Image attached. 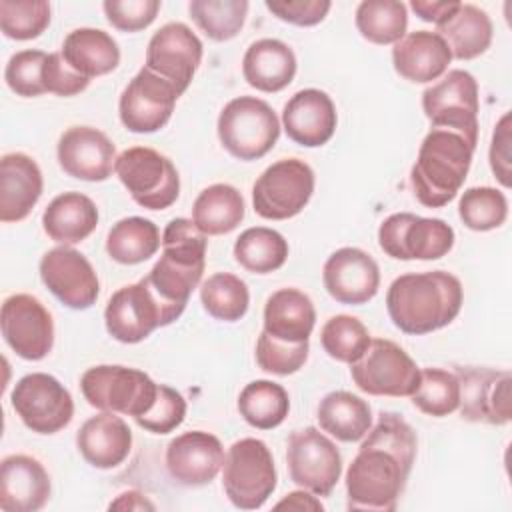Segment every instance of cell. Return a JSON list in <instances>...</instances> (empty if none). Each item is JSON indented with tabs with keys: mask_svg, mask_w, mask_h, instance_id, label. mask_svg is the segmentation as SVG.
Here are the masks:
<instances>
[{
	"mask_svg": "<svg viewBox=\"0 0 512 512\" xmlns=\"http://www.w3.org/2000/svg\"><path fill=\"white\" fill-rule=\"evenodd\" d=\"M416 432L396 412H382L346 470L348 510H396L416 458Z\"/></svg>",
	"mask_w": 512,
	"mask_h": 512,
	"instance_id": "1",
	"label": "cell"
},
{
	"mask_svg": "<svg viewBox=\"0 0 512 512\" xmlns=\"http://www.w3.org/2000/svg\"><path fill=\"white\" fill-rule=\"evenodd\" d=\"M462 302L460 280L444 270L402 274L386 292V310L392 324L412 336L448 326L460 314Z\"/></svg>",
	"mask_w": 512,
	"mask_h": 512,
	"instance_id": "2",
	"label": "cell"
},
{
	"mask_svg": "<svg viewBox=\"0 0 512 512\" xmlns=\"http://www.w3.org/2000/svg\"><path fill=\"white\" fill-rule=\"evenodd\" d=\"M474 150L460 134L432 128L424 136L410 170L416 200L428 208H442L454 200L464 186Z\"/></svg>",
	"mask_w": 512,
	"mask_h": 512,
	"instance_id": "3",
	"label": "cell"
},
{
	"mask_svg": "<svg viewBox=\"0 0 512 512\" xmlns=\"http://www.w3.org/2000/svg\"><path fill=\"white\" fill-rule=\"evenodd\" d=\"M206 248L208 236L190 218H174L164 228L162 254L144 278L164 302L184 310L202 280Z\"/></svg>",
	"mask_w": 512,
	"mask_h": 512,
	"instance_id": "4",
	"label": "cell"
},
{
	"mask_svg": "<svg viewBox=\"0 0 512 512\" xmlns=\"http://www.w3.org/2000/svg\"><path fill=\"white\" fill-rule=\"evenodd\" d=\"M216 130L230 156L250 162L274 148L280 136V120L268 102L256 96H238L220 110Z\"/></svg>",
	"mask_w": 512,
	"mask_h": 512,
	"instance_id": "5",
	"label": "cell"
},
{
	"mask_svg": "<svg viewBox=\"0 0 512 512\" xmlns=\"http://www.w3.org/2000/svg\"><path fill=\"white\" fill-rule=\"evenodd\" d=\"M184 310L164 302L146 278L118 288L104 310L108 334L122 344L146 340L156 328L168 326L180 318Z\"/></svg>",
	"mask_w": 512,
	"mask_h": 512,
	"instance_id": "6",
	"label": "cell"
},
{
	"mask_svg": "<svg viewBox=\"0 0 512 512\" xmlns=\"http://www.w3.org/2000/svg\"><path fill=\"white\" fill-rule=\"evenodd\" d=\"M276 466L270 448L258 438L236 440L222 464V488L240 510H256L276 490Z\"/></svg>",
	"mask_w": 512,
	"mask_h": 512,
	"instance_id": "7",
	"label": "cell"
},
{
	"mask_svg": "<svg viewBox=\"0 0 512 512\" xmlns=\"http://www.w3.org/2000/svg\"><path fill=\"white\" fill-rule=\"evenodd\" d=\"M80 390L86 402L100 412L138 418L152 406L158 384L138 368L100 364L82 374Z\"/></svg>",
	"mask_w": 512,
	"mask_h": 512,
	"instance_id": "8",
	"label": "cell"
},
{
	"mask_svg": "<svg viewBox=\"0 0 512 512\" xmlns=\"http://www.w3.org/2000/svg\"><path fill=\"white\" fill-rule=\"evenodd\" d=\"M114 172L132 200L148 210H164L178 200L180 176L172 160L148 146H132L118 154Z\"/></svg>",
	"mask_w": 512,
	"mask_h": 512,
	"instance_id": "9",
	"label": "cell"
},
{
	"mask_svg": "<svg viewBox=\"0 0 512 512\" xmlns=\"http://www.w3.org/2000/svg\"><path fill=\"white\" fill-rule=\"evenodd\" d=\"M422 110L432 128L460 134L470 146L478 144V82L466 70H448L442 80L422 92Z\"/></svg>",
	"mask_w": 512,
	"mask_h": 512,
	"instance_id": "10",
	"label": "cell"
},
{
	"mask_svg": "<svg viewBox=\"0 0 512 512\" xmlns=\"http://www.w3.org/2000/svg\"><path fill=\"white\" fill-rule=\"evenodd\" d=\"M314 194V170L300 158L270 164L252 186V206L260 218L288 220L300 214Z\"/></svg>",
	"mask_w": 512,
	"mask_h": 512,
	"instance_id": "11",
	"label": "cell"
},
{
	"mask_svg": "<svg viewBox=\"0 0 512 512\" xmlns=\"http://www.w3.org/2000/svg\"><path fill=\"white\" fill-rule=\"evenodd\" d=\"M354 384L370 396H412L420 384V368L392 340L374 338L366 352L350 364Z\"/></svg>",
	"mask_w": 512,
	"mask_h": 512,
	"instance_id": "12",
	"label": "cell"
},
{
	"mask_svg": "<svg viewBox=\"0 0 512 512\" xmlns=\"http://www.w3.org/2000/svg\"><path fill=\"white\" fill-rule=\"evenodd\" d=\"M454 240L448 222L412 212L390 214L378 228V244L394 260H438L452 250Z\"/></svg>",
	"mask_w": 512,
	"mask_h": 512,
	"instance_id": "13",
	"label": "cell"
},
{
	"mask_svg": "<svg viewBox=\"0 0 512 512\" xmlns=\"http://www.w3.org/2000/svg\"><path fill=\"white\" fill-rule=\"evenodd\" d=\"M18 418L36 434H56L74 416V400L68 388L46 372L22 376L10 394Z\"/></svg>",
	"mask_w": 512,
	"mask_h": 512,
	"instance_id": "14",
	"label": "cell"
},
{
	"mask_svg": "<svg viewBox=\"0 0 512 512\" xmlns=\"http://www.w3.org/2000/svg\"><path fill=\"white\" fill-rule=\"evenodd\" d=\"M286 464L290 480L316 496H328L342 474L340 450L314 426L294 430L288 436Z\"/></svg>",
	"mask_w": 512,
	"mask_h": 512,
	"instance_id": "15",
	"label": "cell"
},
{
	"mask_svg": "<svg viewBox=\"0 0 512 512\" xmlns=\"http://www.w3.org/2000/svg\"><path fill=\"white\" fill-rule=\"evenodd\" d=\"M178 98V90L168 80L142 66L120 94V122L136 134L158 132L168 124Z\"/></svg>",
	"mask_w": 512,
	"mask_h": 512,
	"instance_id": "16",
	"label": "cell"
},
{
	"mask_svg": "<svg viewBox=\"0 0 512 512\" xmlns=\"http://www.w3.org/2000/svg\"><path fill=\"white\" fill-rule=\"evenodd\" d=\"M4 342L24 360H42L54 346V320L48 308L32 294H12L0 312Z\"/></svg>",
	"mask_w": 512,
	"mask_h": 512,
	"instance_id": "17",
	"label": "cell"
},
{
	"mask_svg": "<svg viewBox=\"0 0 512 512\" xmlns=\"http://www.w3.org/2000/svg\"><path fill=\"white\" fill-rule=\"evenodd\" d=\"M460 382V414L468 422L502 426L512 418L510 386L512 376L506 370L456 366Z\"/></svg>",
	"mask_w": 512,
	"mask_h": 512,
	"instance_id": "18",
	"label": "cell"
},
{
	"mask_svg": "<svg viewBox=\"0 0 512 512\" xmlns=\"http://www.w3.org/2000/svg\"><path fill=\"white\" fill-rule=\"evenodd\" d=\"M202 62V42L182 22L158 28L146 46V68L168 80L182 96Z\"/></svg>",
	"mask_w": 512,
	"mask_h": 512,
	"instance_id": "19",
	"label": "cell"
},
{
	"mask_svg": "<svg viewBox=\"0 0 512 512\" xmlns=\"http://www.w3.org/2000/svg\"><path fill=\"white\" fill-rule=\"evenodd\" d=\"M38 270L44 286L66 308L86 310L100 294L98 274L90 260L70 246L62 244L48 250L40 258Z\"/></svg>",
	"mask_w": 512,
	"mask_h": 512,
	"instance_id": "20",
	"label": "cell"
},
{
	"mask_svg": "<svg viewBox=\"0 0 512 512\" xmlns=\"http://www.w3.org/2000/svg\"><path fill=\"white\" fill-rule=\"evenodd\" d=\"M322 282L336 302L360 306L378 294L380 268L368 252L344 246L332 252L324 262Z\"/></svg>",
	"mask_w": 512,
	"mask_h": 512,
	"instance_id": "21",
	"label": "cell"
},
{
	"mask_svg": "<svg viewBox=\"0 0 512 512\" xmlns=\"http://www.w3.org/2000/svg\"><path fill=\"white\" fill-rule=\"evenodd\" d=\"M56 156L68 176L84 182L108 180L118 158L114 142L92 126H72L64 130L56 146Z\"/></svg>",
	"mask_w": 512,
	"mask_h": 512,
	"instance_id": "22",
	"label": "cell"
},
{
	"mask_svg": "<svg viewBox=\"0 0 512 512\" xmlns=\"http://www.w3.org/2000/svg\"><path fill=\"white\" fill-rule=\"evenodd\" d=\"M222 442L204 430L182 432L166 446L164 464L170 478L182 486L210 484L224 464Z\"/></svg>",
	"mask_w": 512,
	"mask_h": 512,
	"instance_id": "23",
	"label": "cell"
},
{
	"mask_svg": "<svg viewBox=\"0 0 512 512\" xmlns=\"http://www.w3.org/2000/svg\"><path fill=\"white\" fill-rule=\"evenodd\" d=\"M336 124V106L332 98L318 88L298 90L282 110L286 136L304 148L324 146L334 136Z\"/></svg>",
	"mask_w": 512,
	"mask_h": 512,
	"instance_id": "24",
	"label": "cell"
},
{
	"mask_svg": "<svg viewBox=\"0 0 512 512\" xmlns=\"http://www.w3.org/2000/svg\"><path fill=\"white\" fill-rule=\"evenodd\" d=\"M50 476L40 460L10 454L0 464V508L4 512H36L50 498Z\"/></svg>",
	"mask_w": 512,
	"mask_h": 512,
	"instance_id": "25",
	"label": "cell"
},
{
	"mask_svg": "<svg viewBox=\"0 0 512 512\" xmlns=\"http://www.w3.org/2000/svg\"><path fill=\"white\" fill-rule=\"evenodd\" d=\"M42 172L24 152L4 154L0 160V220H24L42 196Z\"/></svg>",
	"mask_w": 512,
	"mask_h": 512,
	"instance_id": "26",
	"label": "cell"
},
{
	"mask_svg": "<svg viewBox=\"0 0 512 512\" xmlns=\"http://www.w3.org/2000/svg\"><path fill=\"white\" fill-rule=\"evenodd\" d=\"M76 448L90 466L110 470L128 458L132 448V430L118 414L100 412L80 426L76 434Z\"/></svg>",
	"mask_w": 512,
	"mask_h": 512,
	"instance_id": "27",
	"label": "cell"
},
{
	"mask_svg": "<svg viewBox=\"0 0 512 512\" xmlns=\"http://www.w3.org/2000/svg\"><path fill=\"white\" fill-rule=\"evenodd\" d=\"M452 62L448 44L430 30L402 36L392 48L394 70L408 82L428 84L446 74Z\"/></svg>",
	"mask_w": 512,
	"mask_h": 512,
	"instance_id": "28",
	"label": "cell"
},
{
	"mask_svg": "<svg viewBox=\"0 0 512 512\" xmlns=\"http://www.w3.org/2000/svg\"><path fill=\"white\" fill-rule=\"evenodd\" d=\"M242 74L260 92H280L296 76L294 50L278 38H260L246 48Z\"/></svg>",
	"mask_w": 512,
	"mask_h": 512,
	"instance_id": "29",
	"label": "cell"
},
{
	"mask_svg": "<svg viewBox=\"0 0 512 512\" xmlns=\"http://www.w3.org/2000/svg\"><path fill=\"white\" fill-rule=\"evenodd\" d=\"M98 208L82 192L58 194L42 214V228L50 240L70 246L86 240L98 226Z\"/></svg>",
	"mask_w": 512,
	"mask_h": 512,
	"instance_id": "30",
	"label": "cell"
},
{
	"mask_svg": "<svg viewBox=\"0 0 512 512\" xmlns=\"http://www.w3.org/2000/svg\"><path fill=\"white\" fill-rule=\"evenodd\" d=\"M316 324V310L308 294L298 288H280L264 304V332L284 342H304Z\"/></svg>",
	"mask_w": 512,
	"mask_h": 512,
	"instance_id": "31",
	"label": "cell"
},
{
	"mask_svg": "<svg viewBox=\"0 0 512 512\" xmlns=\"http://www.w3.org/2000/svg\"><path fill=\"white\" fill-rule=\"evenodd\" d=\"M64 60L88 80L110 74L120 64V48L116 40L100 28H76L62 44Z\"/></svg>",
	"mask_w": 512,
	"mask_h": 512,
	"instance_id": "32",
	"label": "cell"
},
{
	"mask_svg": "<svg viewBox=\"0 0 512 512\" xmlns=\"http://www.w3.org/2000/svg\"><path fill=\"white\" fill-rule=\"evenodd\" d=\"M436 34L448 44L452 58L472 60L490 48L494 28L482 8L460 2L456 12L436 26Z\"/></svg>",
	"mask_w": 512,
	"mask_h": 512,
	"instance_id": "33",
	"label": "cell"
},
{
	"mask_svg": "<svg viewBox=\"0 0 512 512\" xmlns=\"http://www.w3.org/2000/svg\"><path fill=\"white\" fill-rule=\"evenodd\" d=\"M320 428L340 442H358L372 426V410L360 396L334 390L328 392L316 410Z\"/></svg>",
	"mask_w": 512,
	"mask_h": 512,
	"instance_id": "34",
	"label": "cell"
},
{
	"mask_svg": "<svg viewBox=\"0 0 512 512\" xmlns=\"http://www.w3.org/2000/svg\"><path fill=\"white\" fill-rule=\"evenodd\" d=\"M244 198L230 184L204 188L192 204V222L206 236H220L236 230L244 220Z\"/></svg>",
	"mask_w": 512,
	"mask_h": 512,
	"instance_id": "35",
	"label": "cell"
},
{
	"mask_svg": "<svg viewBox=\"0 0 512 512\" xmlns=\"http://www.w3.org/2000/svg\"><path fill=\"white\" fill-rule=\"evenodd\" d=\"M162 244L158 226L142 216L118 220L106 236V252L118 264H140L152 258Z\"/></svg>",
	"mask_w": 512,
	"mask_h": 512,
	"instance_id": "36",
	"label": "cell"
},
{
	"mask_svg": "<svg viewBox=\"0 0 512 512\" xmlns=\"http://www.w3.org/2000/svg\"><path fill=\"white\" fill-rule=\"evenodd\" d=\"M286 258V238L266 226L246 228L234 242V260L252 274L274 272L284 266Z\"/></svg>",
	"mask_w": 512,
	"mask_h": 512,
	"instance_id": "37",
	"label": "cell"
},
{
	"mask_svg": "<svg viewBox=\"0 0 512 512\" xmlns=\"http://www.w3.org/2000/svg\"><path fill=\"white\" fill-rule=\"evenodd\" d=\"M240 416L258 430L280 426L290 412L288 392L272 380H254L238 396Z\"/></svg>",
	"mask_w": 512,
	"mask_h": 512,
	"instance_id": "38",
	"label": "cell"
},
{
	"mask_svg": "<svg viewBox=\"0 0 512 512\" xmlns=\"http://www.w3.org/2000/svg\"><path fill=\"white\" fill-rule=\"evenodd\" d=\"M356 28L372 44H396L406 36V4L398 0H364L356 8Z\"/></svg>",
	"mask_w": 512,
	"mask_h": 512,
	"instance_id": "39",
	"label": "cell"
},
{
	"mask_svg": "<svg viewBox=\"0 0 512 512\" xmlns=\"http://www.w3.org/2000/svg\"><path fill=\"white\" fill-rule=\"evenodd\" d=\"M204 310L220 322H238L250 304V292L242 278L230 272H216L200 286Z\"/></svg>",
	"mask_w": 512,
	"mask_h": 512,
	"instance_id": "40",
	"label": "cell"
},
{
	"mask_svg": "<svg viewBox=\"0 0 512 512\" xmlns=\"http://www.w3.org/2000/svg\"><path fill=\"white\" fill-rule=\"evenodd\" d=\"M190 18L196 26L216 42L232 40L244 26L248 14L246 0H192L188 4Z\"/></svg>",
	"mask_w": 512,
	"mask_h": 512,
	"instance_id": "41",
	"label": "cell"
},
{
	"mask_svg": "<svg viewBox=\"0 0 512 512\" xmlns=\"http://www.w3.org/2000/svg\"><path fill=\"white\" fill-rule=\"evenodd\" d=\"M410 398L420 412L442 418L458 410L460 382L454 372L444 368H422L420 384Z\"/></svg>",
	"mask_w": 512,
	"mask_h": 512,
	"instance_id": "42",
	"label": "cell"
},
{
	"mask_svg": "<svg viewBox=\"0 0 512 512\" xmlns=\"http://www.w3.org/2000/svg\"><path fill=\"white\" fill-rule=\"evenodd\" d=\"M458 216L466 228L474 232H488L506 222L508 200L498 188L474 186L462 192L458 200Z\"/></svg>",
	"mask_w": 512,
	"mask_h": 512,
	"instance_id": "43",
	"label": "cell"
},
{
	"mask_svg": "<svg viewBox=\"0 0 512 512\" xmlns=\"http://www.w3.org/2000/svg\"><path fill=\"white\" fill-rule=\"evenodd\" d=\"M368 328L350 314H336L326 320L320 332V344L324 352L344 364L356 362L370 346Z\"/></svg>",
	"mask_w": 512,
	"mask_h": 512,
	"instance_id": "44",
	"label": "cell"
},
{
	"mask_svg": "<svg viewBox=\"0 0 512 512\" xmlns=\"http://www.w3.org/2000/svg\"><path fill=\"white\" fill-rule=\"evenodd\" d=\"M50 24L46 0H0V28L6 38L32 40Z\"/></svg>",
	"mask_w": 512,
	"mask_h": 512,
	"instance_id": "45",
	"label": "cell"
},
{
	"mask_svg": "<svg viewBox=\"0 0 512 512\" xmlns=\"http://www.w3.org/2000/svg\"><path fill=\"white\" fill-rule=\"evenodd\" d=\"M308 350V340L284 342L262 330L256 340V362L264 372L288 376L304 366V362L308 360Z\"/></svg>",
	"mask_w": 512,
	"mask_h": 512,
	"instance_id": "46",
	"label": "cell"
},
{
	"mask_svg": "<svg viewBox=\"0 0 512 512\" xmlns=\"http://www.w3.org/2000/svg\"><path fill=\"white\" fill-rule=\"evenodd\" d=\"M48 54L42 50H20L10 56L4 80L8 88L22 98H34L46 92L42 84V68Z\"/></svg>",
	"mask_w": 512,
	"mask_h": 512,
	"instance_id": "47",
	"label": "cell"
},
{
	"mask_svg": "<svg viewBox=\"0 0 512 512\" xmlns=\"http://www.w3.org/2000/svg\"><path fill=\"white\" fill-rule=\"evenodd\" d=\"M186 418V400L172 386L158 384L152 406L136 420V424L152 434H168L176 430Z\"/></svg>",
	"mask_w": 512,
	"mask_h": 512,
	"instance_id": "48",
	"label": "cell"
},
{
	"mask_svg": "<svg viewBox=\"0 0 512 512\" xmlns=\"http://www.w3.org/2000/svg\"><path fill=\"white\" fill-rule=\"evenodd\" d=\"M160 0H106L102 4L106 20L122 32H138L148 28L158 16Z\"/></svg>",
	"mask_w": 512,
	"mask_h": 512,
	"instance_id": "49",
	"label": "cell"
},
{
	"mask_svg": "<svg viewBox=\"0 0 512 512\" xmlns=\"http://www.w3.org/2000/svg\"><path fill=\"white\" fill-rule=\"evenodd\" d=\"M42 84L46 92H52L56 96H76L84 92L90 84V80L82 74H78L62 56V52L48 54L44 68H42Z\"/></svg>",
	"mask_w": 512,
	"mask_h": 512,
	"instance_id": "50",
	"label": "cell"
},
{
	"mask_svg": "<svg viewBox=\"0 0 512 512\" xmlns=\"http://www.w3.org/2000/svg\"><path fill=\"white\" fill-rule=\"evenodd\" d=\"M264 4L276 18L294 26H316L332 8L328 0H266Z\"/></svg>",
	"mask_w": 512,
	"mask_h": 512,
	"instance_id": "51",
	"label": "cell"
},
{
	"mask_svg": "<svg viewBox=\"0 0 512 512\" xmlns=\"http://www.w3.org/2000/svg\"><path fill=\"white\" fill-rule=\"evenodd\" d=\"M510 142H512V116H510V112H506L494 126L492 142H490V150H488L492 174L504 188H510V184H512Z\"/></svg>",
	"mask_w": 512,
	"mask_h": 512,
	"instance_id": "52",
	"label": "cell"
},
{
	"mask_svg": "<svg viewBox=\"0 0 512 512\" xmlns=\"http://www.w3.org/2000/svg\"><path fill=\"white\" fill-rule=\"evenodd\" d=\"M460 6V2L456 0H412L410 8L416 12V16L424 22H432V24H442L446 22L456 8Z\"/></svg>",
	"mask_w": 512,
	"mask_h": 512,
	"instance_id": "53",
	"label": "cell"
},
{
	"mask_svg": "<svg viewBox=\"0 0 512 512\" xmlns=\"http://www.w3.org/2000/svg\"><path fill=\"white\" fill-rule=\"evenodd\" d=\"M274 508L276 510L288 508V510H316V512H320L324 506L316 498V494L302 488V490H294V492L286 494V498H282Z\"/></svg>",
	"mask_w": 512,
	"mask_h": 512,
	"instance_id": "54",
	"label": "cell"
},
{
	"mask_svg": "<svg viewBox=\"0 0 512 512\" xmlns=\"http://www.w3.org/2000/svg\"><path fill=\"white\" fill-rule=\"evenodd\" d=\"M110 510H154V504L138 490H128L118 494L114 502L108 506Z\"/></svg>",
	"mask_w": 512,
	"mask_h": 512,
	"instance_id": "55",
	"label": "cell"
}]
</instances>
